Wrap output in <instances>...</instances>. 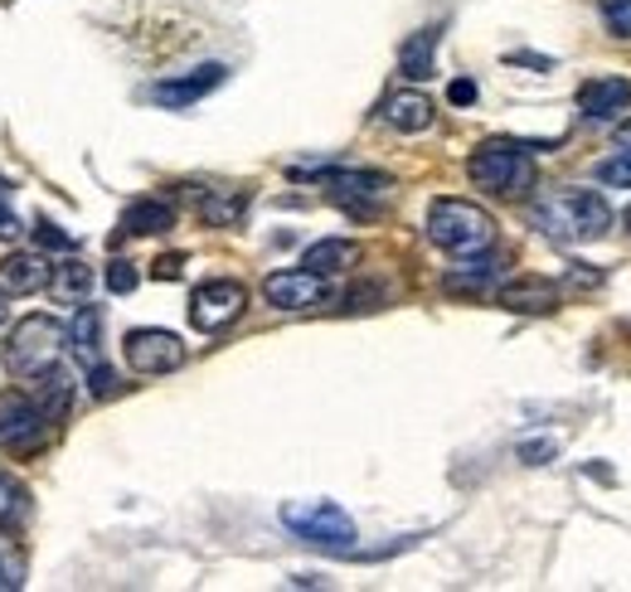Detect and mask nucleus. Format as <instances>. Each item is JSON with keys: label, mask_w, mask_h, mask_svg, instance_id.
I'll return each instance as SVG.
<instances>
[{"label": "nucleus", "mask_w": 631, "mask_h": 592, "mask_svg": "<svg viewBox=\"0 0 631 592\" xmlns=\"http://www.w3.org/2000/svg\"><path fill=\"white\" fill-rule=\"evenodd\" d=\"M224 78H228L224 64H200V68L180 73V78H161V83L151 88V103L165 107V113H185V107H194L200 97H210Z\"/></svg>", "instance_id": "obj_11"}, {"label": "nucleus", "mask_w": 631, "mask_h": 592, "mask_svg": "<svg viewBox=\"0 0 631 592\" xmlns=\"http://www.w3.org/2000/svg\"><path fill=\"white\" fill-rule=\"evenodd\" d=\"M68 345V330L54 316H24L6 345V369L15 379H40L49 364H58Z\"/></svg>", "instance_id": "obj_5"}, {"label": "nucleus", "mask_w": 631, "mask_h": 592, "mask_svg": "<svg viewBox=\"0 0 631 592\" xmlns=\"http://www.w3.org/2000/svg\"><path fill=\"white\" fill-rule=\"evenodd\" d=\"M617 146H631V121H622V127H617Z\"/></svg>", "instance_id": "obj_35"}, {"label": "nucleus", "mask_w": 631, "mask_h": 592, "mask_svg": "<svg viewBox=\"0 0 631 592\" xmlns=\"http://www.w3.org/2000/svg\"><path fill=\"white\" fill-rule=\"evenodd\" d=\"M49 417L40 413V403L30 393H0V447L10 452H34L49 433Z\"/></svg>", "instance_id": "obj_10"}, {"label": "nucleus", "mask_w": 631, "mask_h": 592, "mask_svg": "<svg viewBox=\"0 0 631 592\" xmlns=\"http://www.w3.org/2000/svg\"><path fill=\"white\" fill-rule=\"evenodd\" d=\"M554 452H558V442H554V437L520 442V462H525V466H544V462H554Z\"/></svg>", "instance_id": "obj_30"}, {"label": "nucleus", "mask_w": 631, "mask_h": 592, "mask_svg": "<svg viewBox=\"0 0 631 592\" xmlns=\"http://www.w3.org/2000/svg\"><path fill=\"white\" fill-rule=\"evenodd\" d=\"M631 107V78H588L578 88V113L588 121H617Z\"/></svg>", "instance_id": "obj_13"}, {"label": "nucleus", "mask_w": 631, "mask_h": 592, "mask_svg": "<svg viewBox=\"0 0 631 592\" xmlns=\"http://www.w3.org/2000/svg\"><path fill=\"white\" fill-rule=\"evenodd\" d=\"M495 302L505 306V311H515V316H549L558 311V302H564V292H558V282L549 277H515V282H505L501 292H495Z\"/></svg>", "instance_id": "obj_12"}, {"label": "nucleus", "mask_w": 631, "mask_h": 592, "mask_svg": "<svg viewBox=\"0 0 631 592\" xmlns=\"http://www.w3.org/2000/svg\"><path fill=\"white\" fill-rule=\"evenodd\" d=\"M121 355H127L131 374H170V369L185 364V340L175 336V330H161V326H137L127 330V340H121Z\"/></svg>", "instance_id": "obj_8"}, {"label": "nucleus", "mask_w": 631, "mask_h": 592, "mask_svg": "<svg viewBox=\"0 0 631 592\" xmlns=\"http://www.w3.org/2000/svg\"><path fill=\"white\" fill-rule=\"evenodd\" d=\"M6 316H10V306H6V292H0V326H6Z\"/></svg>", "instance_id": "obj_36"}, {"label": "nucleus", "mask_w": 631, "mask_h": 592, "mask_svg": "<svg viewBox=\"0 0 631 592\" xmlns=\"http://www.w3.org/2000/svg\"><path fill=\"white\" fill-rule=\"evenodd\" d=\"M34 239H40L44 249H64V253L78 249V239H73V233H64L58 224H49V219H40V224H34Z\"/></svg>", "instance_id": "obj_29"}, {"label": "nucleus", "mask_w": 631, "mask_h": 592, "mask_svg": "<svg viewBox=\"0 0 631 592\" xmlns=\"http://www.w3.org/2000/svg\"><path fill=\"white\" fill-rule=\"evenodd\" d=\"M379 117H384L394 131H404V137H418V131H428L432 121H437V107H432L428 93L404 88V93H388V97H384Z\"/></svg>", "instance_id": "obj_14"}, {"label": "nucleus", "mask_w": 631, "mask_h": 592, "mask_svg": "<svg viewBox=\"0 0 631 592\" xmlns=\"http://www.w3.org/2000/svg\"><path fill=\"white\" fill-rule=\"evenodd\" d=\"M175 229V204L165 200H137L127 209V219H121V233H137V239H156V233H170Z\"/></svg>", "instance_id": "obj_20"}, {"label": "nucleus", "mask_w": 631, "mask_h": 592, "mask_svg": "<svg viewBox=\"0 0 631 592\" xmlns=\"http://www.w3.org/2000/svg\"><path fill=\"white\" fill-rule=\"evenodd\" d=\"M505 273L501 257H481V253H467V263L447 273V292H485L495 277Z\"/></svg>", "instance_id": "obj_22"}, {"label": "nucleus", "mask_w": 631, "mask_h": 592, "mask_svg": "<svg viewBox=\"0 0 631 592\" xmlns=\"http://www.w3.org/2000/svg\"><path fill=\"white\" fill-rule=\"evenodd\" d=\"M388 190H394V180L384 176V170H325V194H331L335 209H345V214L355 219H374L379 209L388 204Z\"/></svg>", "instance_id": "obj_6"}, {"label": "nucleus", "mask_w": 631, "mask_h": 592, "mask_svg": "<svg viewBox=\"0 0 631 592\" xmlns=\"http://www.w3.org/2000/svg\"><path fill=\"white\" fill-rule=\"evenodd\" d=\"M534 229H544L554 243H598L612 229V204L598 190H554L534 204Z\"/></svg>", "instance_id": "obj_1"}, {"label": "nucleus", "mask_w": 631, "mask_h": 592, "mask_svg": "<svg viewBox=\"0 0 631 592\" xmlns=\"http://www.w3.org/2000/svg\"><path fill=\"white\" fill-rule=\"evenodd\" d=\"M447 103H452V107H471V103H477V83H471V78H457L452 88H447Z\"/></svg>", "instance_id": "obj_33"}, {"label": "nucleus", "mask_w": 631, "mask_h": 592, "mask_svg": "<svg viewBox=\"0 0 631 592\" xmlns=\"http://www.w3.org/2000/svg\"><path fill=\"white\" fill-rule=\"evenodd\" d=\"M30 384H34L30 399L40 403V413L49 417V423H58V417L68 413V403H73V379H68L64 360H58V364H49L40 379H30Z\"/></svg>", "instance_id": "obj_17"}, {"label": "nucleus", "mask_w": 631, "mask_h": 592, "mask_svg": "<svg viewBox=\"0 0 631 592\" xmlns=\"http://www.w3.org/2000/svg\"><path fill=\"white\" fill-rule=\"evenodd\" d=\"M49 287H54L58 302H83V296L93 292V267H88V263H78V257H68V263H58V267H54Z\"/></svg>", "instance_id": "obj_23"}, {"label": "nucleus", "mask_w": 631, "mask_h": 592, "mask_svg": "<svg viewBox=\"0 0 631 592\" xmlns=\"http://www.w3.org/2000/svg\"><path fill=\"white\" fill-rule=\"evenodd\" d=\"M592 176H598L607 190H631V146H612V156L598 160Z\"/></svg>", "instance_id": "obj_25"}, {"label": "nucleus", "mask_w": 631, "mask_h": 592, "mask_svg": "<svg viewBox=\"0 0 631 592\" xmlns=\"http://www.w3.org/2000/svg\"><path fill=\"white\" fill-rule=\"evenodd\" d=\"M107 292H113V296H127V292H137V282H141V273H137V267H131L127 263V257H113V263H107Z\"/></svg>", "instance_id": "obj_27"}, {"label": "nucleus", "mask_w": 631, "mask_h": 592, "mask_svg": "<svg viewBox=\"0 0 631 592\" xmlns=\"http://www.w3.org/2000/svg\"><path fill=\"white\" fill-rule=\"evenodd\" d=\"M49 277H54V267L44 263V253H10L0 263V292L6 296H34L49 287Z\"/></svg>", "instance_id": "obj_15"}, {"label": "nucleus", "mask_w": 631, "mask_h": 592, "mask_svg": "<svg viewBox=\"0 0 631 592\" xmlns=\"http://www.w3.org/2000/svg\"><path fill=\"white\" fill-rule=\"evenodd\" d=\"M355 263H360V243H350V239H321L301 253V267H311V273H321V277H335Z\"/></svg>", "instance_id": "obj_19"}, {"label": "nucleus", "mask_w": 631, "mask_h": 592, "mask_svg": "<svg viewBox=\"0 0 631 592\" xmlns=\"http://www.w3.org/2000/svg\"><path fill=\"white\" fill-rule=\"evenodd\" d=\"M467 180L495 200H520L534 184V146L515 137H491L481 141L467 160Z\"/></svg>", "instance_id": "obj_2"}, {"label": "nucleus", "mask_w": 631, "mask_h": 592, "mask_svg": "<svg viewBox=\"0 0 631 592\" xmlns=\"http://www.w3.org/2000/svg\"><path fill=\"white\" fill-rule=\"evenodd\" d=\"M598 15L617 40H631V0H598Z\"/></svg>", "instance_id": "obj_26"}, {"label": "nucleus", "mask_w": 631, "mask_h": 592, "mask_svg": "<svg viewBox=\"0 0 631 592\" xmlns=\"http://www.w3.org/2000/svg\"><path fill=\"white\" fill-rule=\"evenodd\" d=\"M263 296L272 311H316L331 302V282L311 267H282V273H267Z\"/></svg>", "instance_id": "obj_9"}, {"label": "nucleus", "mask_w": 631, "mask_h": 592, "mask_svg": "<svg viewBox=\"0 0 631 592\" xmlns=\"http://www.w3.org/2000/svg\"><path fill=\"white\" fill-rule=\"evenodd\" d=\"M24 520H30V490H24L15 476H0V529L15 535Z\"/></svg>", "instance_id": "obj_24"}, {"label": "nucleus", "mask_w": 631, "mask_h": 592, "mask_svg": "<svg viewBox=\"0 0 631 592\" xmlns=\"http://www.w3.org/2000/svg\"><path fill=\"white\" fill-rule=\"evenodd\" d=\"M282 525L301 545L325 549V553H350L355 549V520L340 510L335 500H287L282 505Z\"/></svg>", "instance_id": "obj_4"}, {"label": "nucleus", "mask_w": 631, "mask_h": 592, "mask_svg": "<svg viewBox=\"0 0 631 592\" xmlns=\"http://www.w3.org/2000/svg\"><path fill=\"white\" fill-rule=\"evenodd\" d=\"M0 239H20V219L10 209V184L0 180Z\"/></svg>", "instance_id": "obj_32"}, {"label": "nucleus", "mask_w": 631, "mask_h": 592, "mask_svg": "<svg viewBox=\"0 0 631 592\" xmlns=\"http://www.w3.org/2000/svg\"><path fill=\"white\" fill-rule=\"evenodd\" d=\"M243 306H248V292H243V282L234 277H210L200 282V287L190 292V326L204 330V336H214V330L234 326L243 316Z\"/></svg>", "instance_id": "obj_7"}, {"label": "nucleus", "mask_w": 631, "mask_h": 592, "mask_svg": "<svg viewBox=\"0 0 631 592\" xmlns=\"http://www.w3.org/2000/svg\"><path fill=\"white\" fill-rule=\"evenodd\" d=\"M622 224H627V229H631V209H627V219H622Z\"/></svg>", "instance_id": "obj_37"}, {"label": "nucleus", "mask_w": 631, "mask_h": 592, "mask_svg": "<svg viewBox=\"0 0 631 592\" xmlns=\"http://www.w3.org/2000/svg\"><path fill=\"white\" fill-rule=\"evenodd\" d=\"M437 24H428V30L408 34V44L398 49V73H404L408 83H428L437 73Z\"/></svg>", "instance_id": "obj_16"}, {"label": "nucleus", "mask_w": 631, "mask_h": 592, "mask_svg": "<svg viewBox=\"0 0 631 592\" xmlns=\"http://www.w3.org/2000/svg\"><path fill=\"white\" fill-rule=\"evenodd\" d=\"M428 239H432V249H442V253H452V257L485 253L495 243V219L485 214L481 204L442 194V200L428 204Z\"/></svg>", "instance_id": "obj_3"}, {"label": "nucleus", "mask_w": 631, "mask_h": 592, "mask_svg": "<svg viewBox=\"0 0 631 592\" xmlns=\"http://www.w3.org/2000/svg\"><path fill=\"white\" fill-rule=\"evenodd\" d=\"M64 330H68L73 355H78L83 364H97V360H103V316H97V306L78 302V311H73V320H68Z\"/></svg>", "instance_id": "obj_18"}, {"label": "nucleus", "mask_w": 631, "mask_h": 592, "mask_svg": "<svg viewBox=\"0 0 631 592\" xmlns=\"http://www.w3.org/2000/svg\"><path fill=\"white\" fill-rule=\"evenodd\" d=\"M248 214V194L243 190H200V219L210 229H234Z\"/></svg>", "instance_id": "obj_21"}, {"label": "nucleus", "mask_w": 631, "mask_h": 592, "mask_svg": "<svg viewBox=\"0 0 631 592\" xmlns=\"http://www.w3.org/2000/svg\"><path fill=\"white\" fill-rule=\"evenodd\" d=\"M24 588V563L0 553V592H20Z\"/></svg>", "instance_id": "obj_31"}, {"label": "nucleus", "mask_w": 631, "mask_h": 592, "mask_svg": "<svg viewBox=\"0 0 631 592\" xmlns=\"http://www.w3.org/2000/svg\"><path fill=\"white\" fill-rule=\"evenodd\" d=\"M88 389H93V399H113V393L121 389V379L103 360H97V364H88Z\"/></svg>", "instance_id": "obj_28"}, {"label": "nucleus", "mask_w": 631, "mask_h": 592, "mask_svg": "<svg viewBox=\"0 0 631 592\" xmlns=\"http://www.w3.org/2000/svg\"><path fill=\"white\" fill-rule=\"evenodd\" d=\"M180 267H185V257H180V253H165V257H156L151 273L161 277V282H170V277H180Z\"/></svg>", "instance_id": "obj_34"}]
</instances>
